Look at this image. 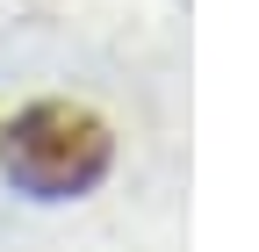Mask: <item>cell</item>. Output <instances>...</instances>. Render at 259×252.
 Segmentation results:
<instances>
[{"instance_id": "cell-1", "label": "cell", "mask_w": 259, "mask_h": 252, "mask_svg": "<svg viewBox=\"0 0 259 252\" xmlns=\"http://www.w3.org/2000/svg\"><path fill=\"white\" fill-rule=\"evenodd\" d=\"M0 159H8V180L22 195L72 202L108 173V130H101V115H87L72 101H36L29 115H15Z\"/></svg>"}]
</instances>
